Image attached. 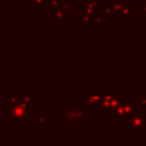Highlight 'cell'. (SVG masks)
<instances>
[{
  "mask_svg": "<svg viewBox=\"0 0 146 146\" xmlns=\"http://www.w3.org/2000/svg\"><path fill=\"white\" fill-rule=\"evenodd\" d=\"M83 104H63L62 105V124L63 125H82L89 119L88 108Z\"/></svg>",
  "mask_w": 146,
  "mask_h": 146,
  "instance_id": "cell-1",
  "label": "cell"
},
{
  "mask_svg": "<svg viewBox=\"0 0 146 146\" xmlns=\"http://www.w3.org/2000/svg\"><path fill=\"white\" fill-rule=\"evenodd\" d=\"M140 111H146L140 104L139 99H123L114 112L113 116L115 121H124L130 119L133 114Z\"/></svg>",
  "mask_w": 146,
  "mask_h": 146,
  "instance_id": "cell-2",
  "label": "cell"
},
{
  "mask_svg": "<svg viewBox=\"0 0 146 146\" xmlns=\"http://www.w3.org/2000/svg\"><path fill=\"white\" fill-rule=\"evenodd\" d=\"M30 104L25 103L24 100H21V103L16 104L9 112L8 116L15 121L17 125H25L27 121L32 120V116L30 114Z\"/></svg>",
  "mask_w": 146,
  "mask_h": 146,
  "instance_id": "cell-3",
  "label": "cell"
},
{
  "mask_svg": "<svg viewBox=\"0 0 146 146\" xmlns=\"http://www.w3.org/2000/svg\"><path fill=\"white\" fill-rule=\"evenodd\" d=\"M123 99H125L124 94H103V114L113 115Z\"/></svg>",
  "mask_w": 146,
  "mask_h": 146,
  "instance_id": "cell-4",
  "label": "cell"
},
{
  "mask_svg": "<svg viewBox=\"0 0 146 146\" xmlns=\"http://www.w3.org/2000/svg\"><path fill=\"white\" fill-rule=\"evenodd\" d=\"M146 111H140L133 114L130 119L124 120V125L129 128L130 131H132L136 136H139L141 131L146 129V117H145Z\"/></svg>",
  "mask_w": 146,
  "mask_h": 146,
  "instance_id": "cell-5",
  "label": "cell"
},
{
  "mask_svg": "<svg viewBox=\"0 0 146 146\" xmlns=\"http://www.w3.org/2000/svg\"><path fill=\"white\" fill-rule=\"evenodd\" d=\"M82 104L90 111H98L103 107V95L98 94H83Z\"/></svg>",
  "mask_w": 146,
  "mask_h": 146,
  "instance_id": "cell-6",
  "label": "cell"
},
{
  "mask_svg": "<svg viewBox=\"0 0 146 146\" xmlns=\"http://www.w3.org/2000/svg\"><path fill=\"white\" fill-rule=\"evenodd\" d=\"M23 95L21 94H6L5 95V114L8 115L10 110L18 103H21Z\"/></svg>",
  "mask_w": 146,
  "mask_h": 146,
  "instance_id": "cell-7",
  "label": "cell"
},
{
  "mask_svg": "<svg viewBox=\"0 0 146 146\" xmlns=\"http://www.w3.org/2000/svg\"><path fill=\"white\" fill-rule=\"evenodd\" d=\"M135 15H136V8H135V6L130 5V1H128L121 9V13L119 15V21L120 22H129L130 18L133 17Z\"/></svg>",
  "mask_w": 146,
  "mask_h": 146,
  "instance_id": "cell-8",
  "label": "cell"
},
{
  "mask_svg": "<svg viewBox=\"0 0 146 146\" xmlns=\"http://www.w3.org/2000/svg\"><path fill=\"white\" fill-rule=\"evenodd\" d=\"M51 21L52 22H67L68 21V11L58 8L57 10L54 11L52 16H51Z\"/></svg>",
  "mask_w": 146,
  "mask_h": 146,
  "instance_id": "cell-9",
  "label": "cell"
},
{
  "mask_svg": "<svg viewBox=\"0 0 146 146\" xmlns=\"http://www.w3.org/2000/svg\"><path fill=\"white\" fill-rule=\"evenodd\" d=\"M82 9L87 10L89 13H96L99 11V7H98V0H84L82 2Z\"/></svg>",
  "mask_w": 146,
  "mask_h": 146,
  "instance_id": "cell-10",
  "label": "cell"
},
{
  "mask_svg": "<svg viewBox=\"0 0 146 146\" xmlns=\"http://www.w3.org/2000/svg\"><path fill=\"white\" fill-rule=\"evenodd\" d=\"M128 1H130V0H119V1H115V2H108L112 6V9H113V16L119 17V15L121 13V9L123 8V6Z\"/></svg>",
  "mask_w": 146,
  "mask_h": 146,
  "instance_id": "cell-11",
  "label": "cell"
},
{
  "mask_svg": "<svg viewBox=\"0 0 146 146\" xmlns=\"http://www.w3.org/2000/svg\"><path fill=\"white\" fill-rule=\"evenodd\" d=\"M78 21L79 22H92V13L87 10H79L78 11Z\"/></svg>",
  "mask_w": 146,
  "mask_h": 146,
  "instance_id": "cell-12",
  "label": "cell"
},
{
  "mask_svg": "<svg viewBox=\"0 0 146 146\" xmlns=\"http://www.w3.org/2000/svg\"><path fill=\"white\" fill-rule=\"evenodd\" d=\"M63 0H48L46 5V10L47 11H55L58 8H60Z\"/></svg>",
  "mask_w": 146,
  "mask_h": 146,
  "instance_id": "cell-13",
  "label": "cell"
},
{
  "mask_svg": "<svg viewBox=\"0 0 146 146\" xmlns=\"http://www.w3.org/2000/svg\"><path fill=\"white\" fill-rule=\"evenodd\" d=\"M48 0H31L30 3L33 8H35L38 11H41L43 7H46Z\"/></svg>",
  "mask_w": 146,
  "mask_h": 146,
  "instance_id": "cell-14",
  "label": "cell"
},
{
  "mask_svg": "<svg viewBox=\"0 0 146 146\" xmlns=\"http://www.w3.org/2000/svg\"><path fill=\"white\" fill-rule=\"evenodd\" d=\"M22 100H24L25 103L30 104V105H35L36 104V96L34 94H29V95H23Z\"/></svg>",
  "mask_w": 146,
  "mask_h": 146,
  "instance_id": "cell-15",
  "label": "cell"
},
{
  "mask_svg": "<svg viewBox=\"0 0 146 146\" xmlns=\"http://www.w3.org/2000/svg\"><path fill=\"white\" fill-rule=\"evenodd\" d=\"M60 8L66 10V11H71L73 10V1L72 0H68V1H63L62 5H60Z\"/></svg>",
  "mask_w": 146,
  "mask_h": 146,
  "instance_id": "cell-16",
  "label": "cell"
},
{
  "mask_svg": "<svg viewBox=\"0 0 146 146\" xmlns=\"http://www.w3.org/2000/svg\"><path fill=\"white\" fill-rule=\"evenodd\" d=\"M36 125H46L47 124V114H42V115H38L36 116Z\"/></svg>",
  "mask_w": 146,
  "mask_h": 146,
  "instance_id": "cell-17",
  "label": "cell"
},
{
  "mask_svg": "<svg viewBox=\"0 0 146 146\" xmlns=\"http://www.w3.org/2000/svg\"><path fill=\"white\" fill-rule=\"evenodd\" d=\"M102 11H103V14L105 15V17H108V16L113 15V9H112V6H111L110 3H108V5H105V6L103 7Z\"/></svg>",
  "mask_w": 146,
  "mask_h": 146,
  "instance_id": "cell-18",
  "label": "cell"
},
{
  "mask_svg": "<svg viewBox=\"0 0 146 146\" xmlns=\"http://www.w3.org/2000/svg\"><path fill=\"white\" fill-rule=\"evenodd\" d=\"M139 16L140 17H146V2L140 7V11H139Z\"/></svg>",
  "mask_w": 146,
  "mask_h": 146,
  "instance_id": "cell-19",
  "label": "cell"
},
{
  "mask_svg": "<svg viewBox=\"0 0 146 146\" xmlns=\"http://www.w3.org/2000/svg\"><path fill=\"white\" fill-rule=\"evenodd\" d=\"M115 1H119V0H108V2H115Z\"/></svg>",
  "mask_w": 146,
  "mask_h": 146,
  "instance_id": "cell-20",
  "label": "cell"
},
{
  "mask_svg": "<svg viewBox=\"0 0 146 146\" xmlns=\"http://www.w3.org/2000/svg\"><path fill=\"white\" fill-rule=\"evenodd\" d=\"M29 1H31V0H29Z\"/></svg>",
  "mask_w": 146,
  "mask_h": 146,
  "instance_id": "cell-21",
  "label": "cell"
},
{
  "mask_svg": "<svg viewBox=\"0 0 146 146\" xmlns=\"http://www.w3.org/2000/svg\"><path fill=\"white\" fill-rule=\"evenodd\" d=\"M145 2H146V0H145Z\"/></svg>",
  "mask_w": 146,
  "mask_h": 146,
  "instance_id": "cell-22",
  "label": "cell"
}]
</instances>
